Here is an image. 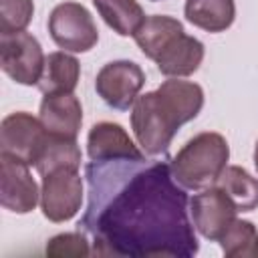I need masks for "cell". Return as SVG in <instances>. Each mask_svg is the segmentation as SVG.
<instances>
[{"label": "cell", "instance_id": "cell-1", "mask_svg": "<svg viewBox=\"0 0 258 258\" xmlns=\"http://www.w3.org/2000/svg\"><path fill=\"white\" fill-rule=\"evenodd\" d=\"M85 177L89 200L79 226L93 238V254L125 258L198 254L189 200L167 159L145 155L91 159Z\"/></svg>", "mask_w": 258, "mask_h": 258}, {"label": "cell", "instance_id": "cell-2", "mask_svg": "<svg viewBox=\"0 0 258 258\" xmlns=\"http://www.w3.org/2000/svg\"><path fill=\"white\" fill-rule=\"evenodd\" d=\"M204 89L194 81L169 77L155 91L135 99L131 129L145 155H161L169 149L177 129L200 115Z\"/></svg>", "mask_w": 258, "mask_h": 258}, {"label": "cell", "instance_id": "cell-3", "mask_svg": "<svg viewBox=\"0 0 258 258\" xmlns=\"http://www.w3.org/2000/svg\"><path fill=\"white\" fill-rule=\"evenodd\" d=\"M228 159L230 147L226 137L216 131H204L191 137L169 163L173 177L181 187L200 191L216 185Z\"/></svg>", "mask_w": 258, "mask_h": 258}, {"label": "cell", "instance_id": "cell-4", "mask_svg": "<svg viewBox=\"0 0 258 258\" xmlns=\"http://www.w3.org/2000/svg\"><path fill=\"white\" fill-rule=\"evenodd\" d=\"M48 32L54 44L67 52H87L99 40L91 12L79 2H60L48 16Z\"/></svg>", "mask_w": 258, "mask_h": 258}, {"label": "cell", "instance_id": "cell-5", "mask_svg": "<svg viewBox=\"0 0 258 258\" xmlns=\"http://www.w3.org/2000/svg\"><path fill=\"white\" fill-rule=\"evenodd\" d=\"M46 139L48 131L40 119L26 111L10 113L0 125V155L18 159L26 165H36Z\"/></svg>", "mask_w": 258, "mask_h": 258}, {"label": "cell", "instance_id": "cell-6", "mask_svg": "<svg viewBox=\"0 0 258 258\" xmlns=\"http://www.w3.org/2000/svg\"><path fill=\"white\" fill-rule=\"evenodd\" d=\"M83 204V179L79 169L58 167L42 175L40 210L42 216L54 224L69 222L77 216Z\"/></svg>", "mask_w": 258, "mask_h": 258}, {"label": "cell", "instance_id": "cell-7", "mask_svg": "<svg viewBox=\"0 0 258 258\" xmlns=\"http://www.w3.org/2000/svg\"><path fill=\"white\" fill-rule=\"evenodd\" d=\"M44 60L42 46L30 32L0 34V67L14 83L26 87L38 85Z\"/></svg>", "mask_w": 258, "mask_h": 258}, {"label": "cell", "instance_id": "cell-8", "mask_svg": "<svg viewBox=\"0 0 258 258\" xmlns=\"http://www.w3.org/2000/svg\"><path fill=\"white\" fill-rule=\"evenodd\" d=\"M143 85L145 73L133 60H111L97 73L95 79L97 95L117 111H127L133 107Z\"/></svg>", "mask_w": 258, "mask_h": 258}, {"label": "cell", "instance_id": "cell-9", "mask_svg": "<svg viewBox=\"0 0 258 258\" xmlns=\"http://www.w3.org/2000/svg\"><path fill=\"white\" fill-rule=\"evenodd\" d=\"M189 214L194 228L206 238V240H220L222 234L228 230V226L236 220L238 208L228 198L226 191H222L218 185L200 189L189 200Z\"/></svg>", "mask_w": 258, "mask_h": 258}, {"label": "cell", "instance_id": "cell-10", "mask_svg": "<svg viewBox=\"0 0 258 258\" xmlns=\"http://www.w3.org/2000/svg\"><path fill=\"white\" fill-rule=\"evenodd\" d=\"M30 165L0 155V204L14 214H28L40 202V189L28 171Z\"/></svg>", "mask_w": 258, "mask_h": 258}, {"label": "cell", "instance_id": "cell-11", "mask_svg": "<svg viewBox=\"0 0 258 258\" xmlns=\"http://www.w3.org/2000/svg\"><path fill=\"white\" fill-rule=\"evenodd\" d=\"M38 119L50 135L77 139L83 125V107L73 93L44 95L40 101Z\"/></svg>", "mask_w": 258, "mask_h": 258}, {"label": "cell", "instance_id": "cell-12", "mask_svg": "<svg viewBox=\"0 0 258 258\" xmlns=\"http://www.w3.org/2000/svg\"><path fill=\"white\" fill-rule=\"evenodd\" d=\"M87 153L93 161L107 159H125V157H143V151L133 143L129 133L111 121L95 123L87 135Z\"/></svg>", "mask_w": 258, "mask_h": 258}, {"label": "cell", "instance_id": "cell-13", "mask_svg": "<svg viewBox=\"0 0 258 258\" xmlns=\"http://www.w3.org/2000/svg\"><path fill=\"white\" fill-rule=\"evenodd\" d=\"M204 54H206L204 44H202L198 38H194V36L181 32V34L175 36V38L167 44V48L155 58V64H157L159 73L165 75L167 79H169V77L181 79V77L194 75V73L200 69V64H202V60H204Z\"/></svg>", "mask_w": 258, "mask_h": 258}, {"label": "cell", "instance_id": "cell-14", "mask_svg": "<svg viewBox=\"0 0 258 258\" xmlns=\"http://www.w3.org/2000/svg\"><path fill=\"white\" fill-rule=\"evenodd\" d=\"M181 32H183V24L177 18L165 14H153L143 20V24L137 28L133 38L135 44L141 48V52L147 58L155 60L167 48V44Z\"/></svg>", "mask_w": 258, "mask_h": 258}, {"label": "cell", "instance_id": "cell-15", "mask_svg": "<svg viewBox=\"0 0 258 258\" xmlns=\"http://www.w3.org/2000/svg\"><path fill=\"white\" fill-rule=\"evenodd\" d=\"M81 79L79 60L67 50L50 52L44 60V69L38 81V89L44 95L52 93H73Z\"/></svg>", "mask_w": 258, "mask_h": 258}, {"label": "cell", "instance_id": "cell-16", "mask_svg": "<svg viewBox=\"0 0 258 258\" xmlns=\"http://www.w3.org/2000/svg\"><path fill=\"white\" fill-rule=\"evenodd\" d=\"M185 20L206 32H224L236 18L234 0H185Z\"/></svg>", "mask_w": 258, "mask_h": 258}, {"label": "cell", "instance_id": "cell-17", "mask_svg": "<svg viewBox=\"0 0 258 258\" xmlns=\"http://www.w3.org/2000/svg\"><path fill=\"white\" fill-rule=\"evenodd\" d=\"M93 6L119 36H133L147 18L137 0H93Z\"/></svg>", "mask_w": 258, "mask_h": 258}, {"label": "cell", "instance_id": "cell-18", "mask_svg": "<svg viewBox=\"0 0 258 258\" xmlns=\"http://www.w3.org/2000/svg\"><path fill=\"white\" fill-rule=\"evenodd\" d=\"M216 185L228 194L238 212H252L258 208V179L240 165H226Z\"/></svg>", "mask_w": 258, "mask_h": 258}, {"label": "cell", "instance_id": "cell-19", "mask_svg": "<svg viewBox=\"0 0 258 258\" xmlns=\"http://www.w3.org/2000/svg\"><path fill=\"white\" fill-rule=\"evenodd\" d=\"M34 167L40 173V177L52 169H58V167L79 169L81 167V147L77 145V139L58 137V135L48 133V139H46L42 153H40Z\"/></svg>", "mask_w": 258, "mask_h": 258}, {"label": "cell", "instance_id": "cell-20", "mask_svg": "<svg viewBox=\"0 0 258 258\" xmlns=\"http://www.w3.org/2000/svg\"><path fill=\"white\" fill-rule=\"evenodd\" d=\"M228 258H258V230L248 220H234L218 240Z\"/></svg>", "mask_w": 258, "mask_h": 258}, {"label": "cell", "instance_id": "cell-21", "mask_svg": "<svg viewBox=\"0 0 258 258\" xmlns=\"http://www.w3.org/2000/svg\"><path fill=\"white\" fill-rule=\"evenodd\" d=\"M32 14V0H0V34H16L26 30Z\"/></svg>", "mask_w": 258, "mask_h": 258}, {"label": "cell", "instance_id": "cell-22", "mask_svg": "<svg viewBox=\"0 0 258 258\" xmlns=\"http://www.w3.org/2000/svg\"><path fill=\"white\" fill-rule=\"evenodd\" d=\"M46 256H89L91 248L89 242L85 238V234L81 232H67V234H56L46 242L44 248Z\"/></svg>", "mask_w": 258, "mask_h": 258}, {"label": "cell", "instance_id": "cell-23", "mask_svg": "<svg viewBox=\"0 0 258 258\" xmlns=\"http://www.w3.org/2000/svg\"><path fill=\"white\" fill-rule=\"evenodd\" d=\"M254 165H256V171H258V141L254 145Z\"/></svg>", "mask_w": 258, "mask_h": 258}, {"label": "cell", "instance_id": "cell-24", "mask_svg": "<svg viewBox=\"0 0 258 258\" xmlns=\"http://www.w3.org/2000/svg\"><path fill=\"white\" fill-rule=\"evenodd\" d=\"M153 2H159V0H153Z\"/></svg>", "mask_w": 258, "mask_h": 258}]
</instances>
